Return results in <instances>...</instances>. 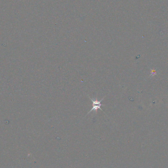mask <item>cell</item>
I'll return each instance as SVG.
<instances>
[{
	"label": "cell",
	"instance_id": "1",
	"mask_svg": "<svg viewBox=\"0 0 168 168\" xmlns=\"http://www.w3.org/2000/svg\"><path fill=\"white\" fill-rule=\"evenodd\" d=\"M105 97H103L102 99H101L100 100H98L97 98H91L90 96H88L89 98L91 99V101H92V103H93V104H92V105H93V107H92L91 110L90 111L87 113V114H90V113L92 112V111H94V113H95L97 112V110H98V109H100V110L102 111L103 112H104L101 109V106H105L104 105H103L101 104V102H102V100L104 99Z\"/></svg>",
	"mask_w": 168,
	"mask_h": 168
}]
</instances>
